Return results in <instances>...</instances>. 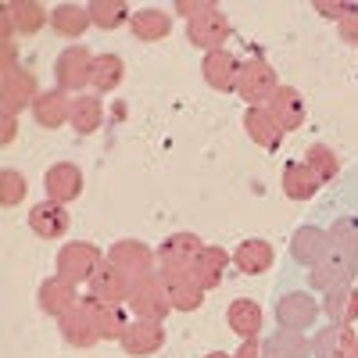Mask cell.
<instances>
[{"label":"cell","mask_w":358,"mask_h":358,"mask_svg":"<svg viewBox=\"0 0 358 358\" xmlns=\"http://www.w3.org/2000/svg\"><path fill=\"white\" fill-rule=\"evenodd\" d=\"M126 305L133 308L136 319H151V322H165V315L176 312V308H172V294H169V287H165V280H162L158 273L136 276Z\"/></svg>","instance_id":"6da1fadb"},{"label":"cell","mask_w":358,"mask_h":358,"mask_svg":"<svg viewBox=\"0 0 358 358\" xmlns=\"http://www.w3.org/2000/svg\"><path fill=\"white\" fill-rule=\"evenodd\" d=\"M108 258H104V251L97 248V244H90V241H72V244H65L62 251H57V276L62 280H69V283H90L97 273H101V265H104Z\"/></svg>","instance_id":"7a4b0ae2"},{"label":"cell","mask_w":358,"mask_h":358,"mask_svg":"<svg viewBox=\"0 0 358 358\" xmlns=\"http://www.w3.org/2000/svg\"><path fill=\"white\" fill-rule=\"evenodd\" d=\"M94 57L83 43H72L65 47L62 54H57L54 62V79H57V90H65V94H83V90L90 86V79H94Z\"/></svg>","instance_id":"3957f363"},{"label":"cell","mask_w":358,"mask_h":358,"mask_svg":"<svg viewBox=\"0 0 358 358\" xmlns=\"http://www.w3.org/2000/svg\"><path fill=\"white\" fill-rule=\"evenodd\" d=\"M276 90H280V79H276L273 65L262 62V57L244 62L241 79H236V94H241V101H248V108H265Z\"/></svg>","instance_id":"277c9868"},{"label":"cell","mask_w":358,"mask_h":358,"mask_svg":"<svg viewBox=\"0 0 358 358\" xmlns=\"http://www.w3.org/2000/svg\"><path fill=\"white\" fill-rule=\"evenodd\" d=\"M40 97V86L36 76L29 69H11V72H0V108L4 115H22L25 108H33Z\"/></svg>","instance_id":"5b68a950"},{"label":"cell","mask_w":358,"mask_h":358,"mask_svg":"<svg viewBox=\"0 0 358 358\" xmlns=\"http://www.w3.org/2000/svg\"><path fill=\"white\" fill-rule=\"evenodd\" d=\"M319 315H322V301H315L308 290H290V294H283L276 301V322L283 326V330L305 334V330L315 326Z\"/></svg>","instance_id":"8992f818"},{"label":"cell","mask_w":358,"mask_h":358,"mask_svg":"<svg viewBox=\"0 0 358 358\" xmlns=\"http://www.w3.org/2000/svg\"><path fill=\"white\" fill-rule=\"evenodd\" d=\"M229 33H233V25H229V18L222 15V8H212V11H204V15H197V18L187 22V40H190L197 50H204V54L226 50L222 43L229 40Z\"/></svg>","instance_id":"52a82bcc"},{"label":"cell","mask_w":358,"mask_h":358,"mask_svg":"<svg viewBox=\"0 0 358 358\" xmlns=\"http://www.w3.org/2000/svg\"><path fill=\"white\" fill-rule=\"evenodd\" d=\"M355 273H358V258H351V255H344V251L334 248L319 265L308 268V283L315 290H322V294H330L337 287H348L355 280Z\"/></svg>","instance_id":"ba28073f"},{"label":"cell","mask_w":358,"mask_h":358,"mask_svg":"<svg viewBox=\"0 0 358 358\" xmlns=\"http://www.w3.org/2000/svg\"><path fill=\"white\" fill-rule=\"evenodd\" d=\"M330 251H334V244H330V233L322 226H297L294 236H290V258L305 268L319 265Z\"/></svg>","instance_id":"9c48e42d"},{"label":"cell","mask_w":358,"mask_h":358,"mask_svg":"<svg viewBox=\"0 0 358 358\" xmlns=\"http://www.w3.org/2000/svg\"><path fill=\"white\" fill-rule=\"evenodd\" d=\"M43 190H47V201L65 204V208L72 201H79V194H83V172H79V165H72V162L50 165L43 172Z\"/></svg>","instance_id":"30bf717a"},{"label":"cell","mask_w":358,"mask_h":358,"mask_svg":"<svg viewBox=\"0 0 358 358\" xmlns=\"http://www.w3.org/2000/svg\"><path fill=\"white\" fill-rule=\"evenodd\" d=\"M122 351L133 358H147V355H158L165 348V322H151V319H133L122 334Z\"/></svg>","instance_id":"8fae6325"},{"label":"cell","mask_w":358,"mask_h":358,"mask_svg":"<svg viewBox=\"0 0 358 358\" xmlns=\"http://www.w3.org/2000/svg\"><path fill=\"white\" fill-rule=\"evenodd\" d=\"M265 111L273 115V122L283 129V133H294V129H301L305 126V118H308V108H305V97L297 94L294 86H280L273 97H268Z\"/></svg>","instance_id":"7c38bea8"},{"label":"cell","mask_w":358,"mask_h":358,"mask_svg":"<svg viewBox=\"0 0 358 358\" xmlns=\"http://www.w3.org/2000/svg\"><path fill=\"white\" fill-rule=\"evenodd\" d=\"M155 258H158V255L147 248L143 241H129V236H126V241H115L111 251H108V262L118 265V268H122L126 276H133V280L155 273Z\"/></svg>","instance_id":"4fadbf2b"},{"label":"cell","mask_w":358,"mask_h":358,"mask_svg":"<svg viewBox=\"0 0 358 358\" xmlns=\"http://www.w3.org/2000/svg\"><path fill=\"white\" fill-rule=\"evenodd\" d=\"M233 262V255H226L219 244H204L201 248V255L190 262V280L208 294V290H215L219 283H222V276H226V265Z\"/></svg>","instance_id":"5bb4252c"},{"label":"cell","mask_w":358,"mask_h":358,"mask_svg":"<svg viewBox=\"0 0 358 358\" xmlns=\"http://www.w3.org/2000/svg\"><path fill=\"white\" fill-rule=\"evenodd\" d=\"M72 226V215L65 204H54V201H40L29 208V229H33L40 241H57V236H65Z\"/></svg>","instance_id":"9a60e30c"},{"label":"cell","mask_w":358,"mask_h":358,"mask_svg":"<svg viewBox=\"0 0 358 358\" xmlns=\"http://www.w3.org/2000/svg\"><path fill=\"white\" fill-rule=\"evenodd\" d=\"M241 62H236V54L233 50H212V54H204V62H201V76L204 83L219 90V94H229V90H236V79H241Z\"/></svg>","instance_id":"2e32d148"},{"label":"cell","mask_w":358,"mask_h":358,"mask_svg":"<svg viewBox=\"0 0 358 358\" xmlns=\"http://www.w3.org/2000/svg\"><path fill=\"white\" fill-rule=\"evenodd\" d=\"M129 290H133V276H126L122 268L111 265V262H104L101 273L90 280V297H97L104 305H126Z\"/></svg>","instance_id":"e0dca14e"},{"label":"cell","mask_w":358,"mask_h":358,"mask_svg":"<svg viewBox=\"0 0 358 358\" xmlns=\"http://www.w3.org/2000/svg\"><path fill=\"white\" fill-rule=\"evenodd\" d=\"M79 301H83V297L76 294V283H69V280H62V276L43 280L40 290H36V305H40V312H43V315H54V319L69 315Z\"/></svg>","instance_id":"ac0fdd59"},{"label":"cell","mask_w":358,"mask_h":358,"mask_svg":"<svg viewBox=\"0 0 358 358\" xmlns=\"http://www.w3.org/2000/svg\"><path fill=\"white\" fill-rule=\"evenodd\" d=\"M33 118L40 129H62L72 118V101L65 90H43L33 104Z\"/></svg>","instance_id":"d6986e66"},{"label":"cell","mask_w":358,"mask_h":358,"mask_svg":"<svg viewBox=\"0 0 358 358\" xmlns=\"http://www.w3.org/2000/svg\"><path fill=\"white\" fill-rule=\"evenodd\" d=\"M273 262H276V251H273V244H268V241H262V236H251V241H244L241 248L233 251V265L241 268L244 276H262V273H268V268H273Z\"/></svg>","instance_id":"ffe728a7"},{"label":"cell","mask_w":358,"mask_h":358,"mask_svg":"<svg viewBox=\"0 0 358 358\" xmlns=\"http://www.w3.org/2000/svg\"><path fill=\"white\" fill-rule=\"evenodd\" d=\"M57 322H62V337H65V344H72V348H79V351L94 348V344L101 341L97 326H94V315L83 308V301H79L69 315H62Z\"/></svg>","instance_id":"44dd1931"},{"label":"cell","mask_w":358,"mask_h":358,"mask_svg":"<svg viewBox=\"0 0 358 358\" xmlns=\"http://www.w3.org/2000/svg\"><path fill=\"white\" fill-rule=\"evenodd\" d=\"M262 319L265 315H262L258 301H251V297H236V301H229V308H226V326L241 341H258Z\"/></svg>","instance_id":"7402d4cb"},{"label":"cell","mask_w":358,"mask_h":358,"mask_svg":"<svg viewBox=\"0 0 358 358\" xmlns=\"http://www.w3.org/2000/svg\"><path fill=\"white\" fill-rule=\"evenodd\" d=\"M83 308L94 315V326H97V334H101V341H122V334H126V315H122V305H104V301H97V297H83Z\"/></svg>","instance_id":"603a6c76"},{"label":"cell","mask_w":358,"mask_h":358,"mask_svg":"<svg viewBox=\"0 0 358 358\" xmlns=\"http://www.w3.org/2000/svg\"><path fill=\"white\" fill-rule=\"evenodd\" d=\"M355 344H358V337H355L351 326L330 322L326 330H319V334L312 337V355H315V358H348Z\"/></svg>","instance_id":"cb8c5ba5"},{"label":"cell","mask_w":358,"mask_h":358,"mask_svg":"<svg viewBox=\"0 0 358 358\" xmlns=\"http://www.w3.org/2000/svg\"><path fill=\"white\" fill-rule=\"evenodd\" d=\"M90 25H94V18H90V4H57L50 11V29L62 40H79Z\"/></svg>","instance_id":"d4e9b609"},{"label":"cell","mask_w":358,"mask_h":358,"mask_svg":"<svg viewBox=\"0 0 358 358\" xmlns=\"http://www.w3.org/2000/svg\"><path fill=\"white\" fill-rule=\"evenodd\" d=\"M244 129H248L251 143L265 147V151H276V147L283 143V136H287V133L273 122V115H268L265 108H248V111H244Z\"/></svg>","instance_id":"484cf974"},{"label":"cell","mask_w":358,"mask_h":358,"mask_svg":"<svg viewBox=\"0 0 358 358\" xmlns=\"http://www.w3.org/2000/svg\"><path fill=\"white\" fill-rule=\"evenodd\" d=\"M201 248H204V241L197 233H172L158 248V265H190L201 255Z\"/></svg>","instance_id":"4316f807"},{"label":"cell","mask_w":358,"mask_h":358,"mask_svg":"<svg viewBox=\"0 0 358 358\" xmlns=\"http://www.w3.org/2000/svg\"><path fill=\"white\" fill-rule=\"evenodd\" d=\"M280 187H283V194H287L290 201H308V197H315V190H319L322 183H319V176H315L305 162H287Z\"/></svg>","instance_id":"83f0119b"},{"label":"cell","mask_w":358,"mask_h":358,"mask_svg":"<svg viewBox=\"0 0 358 358\" xmlns=\"http://www.w3.org/2000/svg\"><path fill=\"white\" fill-rule=\"evenodd\" d=\"M8 15L15 22V33L18 36H36L40 29L50 22V11L43 4H36V0H8Z\"/></svg>","instance_id":"f1b7e54d"},{"label":"cell","mask_w":358,"mask_h":358,"mask_svg":"<svg viewBox=\"0 0 358 358\" xmlns=\"http://www.w3.org/2000/svg\"><path fill=\"white\" fill-rule=\"evenodd\" d=\"M104 122V104L97 94H79L72 97V118H69V126L79 133V136H90V133H97Z\"/></svg>","instance_id":"f546056e"},{"label":"cell","mask_w":358,"mask_h":358,"mask_svg":"<svg viewBox=\"0 0 358 358\" xmlns=\"http://www.w3.org/2000/svg\"><path fill=\"white\" fill-rule=\"evenodd\" d=\"M129 29H133V36H136V40H143V43H158V40H165V36L172 33V15H165L162 8H143V11L133 15Z\"/></svg>","instance_id":"4dcf8cb0"},{"label":"cell","mask_w":358,"mask_h":358,"mask_svg":"<svg viewBox=\"0 0 358 358\" xmlns=\"http://www.w3.org/2000/svg\"><path fill=\"white\" fill-rule=\"evenodd\" d=\"M322 312L330 315V322H337V326L358 322V290L351 283L330 290V294H326V301H322Z\"/></svg>","instance_id":"1f68e13d"},{"label":"cell","mask_w":358,"mask_h":358,"mask_svg":"<svg viewBox=\"0 0 358 358\" xmlns=\"http://www.w3.org/2000/svg\"><path fill=\"white\" fill-rule=\"evenodd\" d=\"M126 79V62L118 54H97L94 57V79H90V86L97 90V94H111V90H118Z\"/></svg>","instance_id":"d6a6232c"},{"label":"cell","mask_w":358,"mask_h":358,"mask_svg":"<svg viewBox=\"0 0 358 358\" xmlns=\"http://www.w3.org/2000/svg\"><path fill=\"white\" fill-rule=\"evenodd\" d=\"M90 18H94V25L104 29V33H115V29L133 22V11H129L126 0H90Z\"/></svg>","instance_id":"836d02e7"},{"label":"cell","mask_w":358,"mask_h":358,"mask_svg":"<svg viewBox=\"0 0 358 358\" xmlns=\"http://www.w3.org/2000/svg\"><path fill=\"white\" fill-rule=\"evenodd\" d=\"M305 165H308V169L319 176V183H330V179H337V172H341V158H337V151H330L326 143L308 147Z\"/></svg>","instance_id":"e575fe53"},{"label":"cell","mask_w":358,"mask_h":358,"mask_svg":"<svg viewBox=\"0 0 358 358\" xmlns=\"http://www.w3.org/2000/svg\"><path fill=\"white\" fill-rule=\"evenodd\" d=\"M330 244L337 248V251H344V255H351V258H358V219L355 215H344V219H337L330 229Z\"/></svg>","instance_id":"d590c367"},{"label":"cell","mask_w":358,"mask_h":358,"mask_svg":"<svg viewBox=\"0 0 358 358\" xmlns=\"http://www.w3.org/2000/svg\"><path fill=\"white\" fill-rule=\"evenodd\" d=\"M25 194H29V183H25V176L18 169H4V172H0V204L15 208V204L25 201Z\"/></svg>","instance_id":"8d00e7d4"},{"label":"cell","mask_w":358,"mask_h":358,"mask_svg":"<svg viewBox=\"0 0 358 358\" xmlns=\"http://www.w3.org/2000/svg\"><path fill=\"white\" fill-rule=\"evenodd\" d=\"M273 348H276V355H280V358H308V351H312V344H308V337H305V334H297V330H283V326H280V334L273 337Z\"/></svg>","instance_id":"74e56055"},{"label":"cell","mask_w":358,"mask_h":358,"mask_svg":"<svg viewBox=\"0 0 358 358\" xmlns=\"http://www.w3.org/2000/svg\"><path fill=\"white\" fill-rule=\"evenodd\" d=\"M337 33H341L344 43L358 47V4H344V15L337 22Z\"/></svg>","instance_id":"f35d334b"},{"label":"cell","mask_w":358,"mask_h":358,"mask_svg":"<svg viewBox=\"0 0 358 358\" xmlns=\"http://www.w3.org/2000/svg\"><path fill=\"white\" fill-rule=\"evenodd\" d=\"M212 8H219V4H212V0H179V4H176V11L187 15V22L204 15V11H212Z\"/></svg>","instance_id":"ab89813d"},{"label":"cell","mask_w":358,"mask_h":358,"mask_svg":"<svg viewBox=\"0 0 358 358\" xmlns=\"http://www.w3.org/2000/svg\"><path fill=\"white\" fill-rule=\"evenodd\" d=\"M233 358H265V344H258V341H241V348L233 351Z\"/></svg>","instance_id":"60d3db41"},{"label":"cell","mask_w":358,"mask_h":358,"mask_svg":"<svg viewBox=\"0 0 358 358\" xmlns=\"http://www.w3.org/2000/svg\"><path fill=\"white\" fill-rule=\"evenodd\" d=\"M18 136V115H4L0 118V143H11Z\"/></svg>","instance_id":"b9f144b4"},{"label":"cell","mask_w":358,"mask_h":358,"mask_svg":"<svg viewBox=\"0 0 358 358\" xmlns=\"http://www.w3.org/2000/svg\"><path fill=\"white\" fill-rule=\"evenodd\" d=\"M315 8L326 11V18H337V22H341V15H344V4H326V0H319Z\"/></svg>","instance_id":"7bdbcfd3"},{"label":"cell","mask_w":358,"mask_h":358,"mask_svg":"<svg viewBox=\"0 0 358 358\" xmlns=\"http://www.w3.org/2000/svg\"><path fill=\"white\" fill-rule=\"evenodd\" d=\"M204 358H233V355H226V351H208Z\"/></svg>","instance_id":"ee69618b"},{"label":"cell","mask_w":358,"mask_h":358,"mask_svg":"<svg viewBox=\"0 0 358 358\" xmlns=\"http://www.w3.org/2000/svg\"><path fill=\"white\" fill-rule=\"evenodd\" d=\"M348 358H358V344H355V348H351V355H348Z\"/></svg>","instance_id":"f6af8a7d"}]
</instances>
